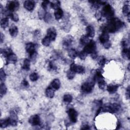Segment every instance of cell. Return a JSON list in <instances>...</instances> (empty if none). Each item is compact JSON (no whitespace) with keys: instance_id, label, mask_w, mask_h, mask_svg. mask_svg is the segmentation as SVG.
<instances>
[{"instance_id":"obj_1","label":"cell","mask_w":130,"mask_h":130,"mask_svg":"<svg viewBox=\"0 0 130 130\" xmlns=\"http://www.w3.org/2000/svg\"><path fill=\"white\" fill-rule=\"evenodd\" d=\"M124 23L117 18H113L109 19L108 23L103 26L101 30L102 32L114 33L118 31L124 26Z\"/></svg>"},{"instance_id":"obj_2","label":"cell","mask_w":130,"mask_h":130,"mask_svg":"<svg viewBox=\"0 0 130 130\" xmlns=\"http://www.w3.org/2000/svg\"><path fill=\"white\" fill-rule=\"evenodd\" d=\"M95 81L96 80L94 76L91 78L89 79V80L82 84L81 88V91L85 93H91L92 91L93 88H94Z\"/></svg>"},{"instance_id":"obj_3","label":"cell","mask_w":130,"mask_h":130,"mask_svg":"<svg viewBox=\"0 0 130 130\" xmlns=\"http://www.w3.org/2000/svg\"><path fill=\"white\" fill-rule=\"evenodd\" d=\"M102 16L106 17L108 19H111L113 18L114 15V10L111 5L105 4L102 10Z\"/></svg>"},{"instance_id":"obj_4","label":"cell","mask_w":130,"mask_h":130,"mask_svg":"<svg viewBox=\"0 0 130 130\" xmlns=\"http://www.w3.org/2000/svg\"><path fill=\"white\" fill-rule=\"evenodd\" d=\"M120 106L117 104L108 103L102 107V111L104 112H109L111 113H117L120 109Z\"/></svg>"},{"instance_id":"obj_5","label":"cell","mask_w":130,"mask_h":130,"mask_svg":"<svg viewBox=\"0 0 130 130\" xmlns=\"http://www.w3.org/2000/svg\"><path fill=\"white\" fill-rule=\"evenodd\" d=\"M84 51L88 54H92L96 52V44L94 41L91 40L88 44H86L83 49Z\"/></svg>"},{"instance_id":"obj_6","label":"cell","mask_w":130,"mask_h":130,"mask_svg":"<svg viewBox=\"0 0 130 130\" xmlns=\"http://www.w3.org/2000/svg\"><path fill=\"white\" fill-rule=\"evenodd\" d=\"M26 49L29 54L31 59H33L36 56L37 52H36V45L33 43H28L26 45Z\"/></svg>"},{"instance_id":"obj_7","label":"cell","mask_w":130,"mask_h":130,"mask_svg":"<svg viewBox=\"0 0 130 130\" xmlns=\"http://www.w3.org/2000/svg\"><path fill=\"white\" fill-rule=\"evenodd\" d=\"M19 7V4L17 1H9L7 4L6 8L7 10L14 12L18 9Z\"/></svg>"},{"instance_id":"obj_8","label":"cell","mask_w":130,"mask_h":130,"mask_svg":"<svg viewBox=\"0 0 130 130\" xmlns=\"http://www.w3.org/2000/svg\"><path fill=\"white\" fill-rule=\"evenodd\" d=\"M70 120L72 123H76L77 121L78 112L73 108H70L67 111Z\"/></svg>"},{"instance_id":"obj_9","label":"cell","mask_w":130,"mask_h":130,"mask_svg":"<svg viewBox=\"0 0 130 130\" xmlns=\"http://www.w3.org/2000/svg\"><path fill=\"white\" fill-rule=\"evenodd\" d=\"M70 70L74 72L75 73L78 74H83L85 72V69L81 66H79L75 63H72L71 65Z\"/></svg>"},{"instance_id":"obj_10","label":"cell","mask_w":130,"mask_h":130,"mask_svg":"<svg viewBox=\"0 0 130 130\" xmlns=\"http://www.w3.org/2000/svg\"><path fill=\"white\" fill-rule=\"evenodd\" d=\"M28 122L33 126H40L41 124L40 118L38 115H34L32 116L30 118Z\"/></svg>"},{"instance_id":"obj_11","label":"cell","mask_w":130,"mask_h":130,"mask_svg":"<svg viewBox=\"0 0 130 130\" xmlns=\"http://www.w3.org/2000/svg\"><path fill=\"white\" fill-rule=\"evenodd\" d=\"M9 118L10 125L13 127H15L17 125L18 121V117L15 112H14V111H12L10 112V117Z\"/></svg>"},{"instance_id":"obj_12","label":"cell","mask_w":130,"mask_h":130,"mask_svg":"<svg viewBox=\"0 0 130 130\" xmlns=\"http://www.w3.org/2000/svg\"><path fill=\"white\" fill-rule=\"evenodd\" d=\"M47 36L52 41H54L56 38V31L54 27H50L47 30Z\"/></svg>"},{"instance_id":"obj_13","label":"cell","mask_w":130,"mask_h":130,"mask_svg":"<svg viewBox=\"0 0 130 130\" xmlns=\"http://www.w3.org/2000/svg\"><path fill=\"white\" fill-rule=\"evenodd\" d=\"M73 41V38L72 37V36H67V37L64 40L63 47L66 49H68L70 48Z\"/></svg>"},{"instance_id":"obj_14","label":"cell","mask_w":130,"mask_h":130,"mask_svg":"<svg viewBox=\"0 0 130 130\" xmlns=\"http://www.w3.org/2000/svg\"><path fill=\"white\" fill-rule=\"evenodd\" d=\"M24 6L26 9L31 11L34 10L35 6V3L34 1L28 0V1H26L25 2Z\"/></svg>"},{"instance_id":"obj_15","label":"cell","mask_w":130,"mask_h":130,"mask_svg":"<svg viewBox=\"0 0 130 130\" xmlns=\"http://www.w3.org/2000/svg\"><path fill=\"white\" fill-rule=\"evenodd\" d=\"M86 36L89 38H93L95 36V28L91 26H89L86 28Z\"/></svg>"},{"instance_id":"obj_16","label":"cell","mask_w":130,"mask_h":130,"mask_svg":"<svg viewBox=\"0 0 130 130\" xmlns=\"http://www.w3.org/2000/svg\"><path fill=\"white\" fill-rule=\"evenodd\" d=\"M17 56L16 55L12 53L6 58V64H15L17 62Z\"/></svg>"},{"instance_id":"obj_17","label":"cell","mask_w":130,"mask_h":130,"mask_svg":"<svg viewBox=\"0 0 130 130\" xmlns=\"http://www.w3.org/2000/svg\"><path fill=\"white\" fill-rule=\"evenodd\" d=\"M119 85L117 84H110L107 85V90L110 94H113L116 92L118 89Z\"/></svg>"},{"instance_id":"obj_18","label":"cell","mask_w":130,"mask_h":130,"mask_svg":"<svg viewBox=\"0 0 130 130\" xmlns=\"http://www.w3.org/2000/svg\"><path fill=\"white\" fill-rule=\"evenodd\" d=\"M99 40L101 43L104 44V43L109 40V34L106 32H102V33L99 36Z\"/></svg>"},{"instance_id":"obj_19","label":"cell","mask_w":130,"mask_h":130,"mask_svg":"<svg viewBox=\"0 0 130 130\" xmlns=\"http://www.w3.org/2000/svg\"><path fill=\"white\" fill-rule=\"evenodd\" d=\"M50 87L52 88L55 91L59 90L61 86V82L59 79H54L52 80L51 84H50Z\"/></svg>"},{"instance_id":"obj_20","label":"cell","mask_w":130,"mask_h":130,"mask_svg":"<svg viewBox=\"0 0 130 130\" xmlns=\"http://www.w3.org/2000/svg\"><path fill=\"white\" fill-rule=\"evenodd\" d=\"M121 55L123 58L126 60H130V49L128 47L123 48L121 52Z\"/></svg>"},{"instance_id":"obj_21","label":"cell","mask_w":130,"mask_h":130,"mask_svg":"<svg viewBox=\"0 0 130 130\" xmlns=\"http://www.w3.org/2000/svg\"><path fill=\"white\" fill-rule=\"evenodd\" d=\"M54 92H55V90L54 89H53L52 88L49 87L47 88L46 89L45 91V94L46 96L49 98H53L54 96Z\"/></svg>"},{"instance_id":"obj_22","label":"cell","mask_w":130,"mask_h":130,"mask_svg":"<svg viewBox=\"0 0 130 130\" xmlns=\"http://www.w3.org/2000/svg\"><path fill=\"white\" fill-rule=\"evenodd\" d=\"M9 33L12 37H16L18 33L17 27L15 26H11L9 28Z\"/></svg>"},{"instance_id":"obj_23","label":"cell","mask_w":130,"mask_h":130,"mask_svg":"<svg viewBox=\"0 0 130 130\" xmlns=\"http://www.w3.org/2000/svg\"><path fill=\"white\" fill-rule=\"evenodd\" d=\"M64 15V12L61 8L57 9L54 12V16L56 20L61 19Z\"/></svg>"},{"instance_id":"obj_24","label":"cell","mask_w":130,"mask_h":130,"mask_svg":"<svg viewBox=\"0 0 130 130\" xmlns=\"http://www.w3.org/2000/svg\"><path fill=\"white\" fill-rule=\"evenodd\" d=\"M78 54V52L76 51V50L74 49H71L69 50L68 55L70 58L72 59H75L77 57Z\"/></svg>"},{"instance_id":"obj_25","label":"cell","mask_w":130,"mask_h":130,"mask_svg":"<svg viewBox=\"0 0 130 130\" xmlns=\"http://www.w3.org/2000/svg\"><path fill=\"white\" fill-rule=\"evenodd\" d=\"M90 39L89 38L86 36V35H83L81 36V37L80 38V44L82 45H84L85 46L86 44H88V43L90 42Z\"/></svg>"},{"instance_id":"obj_26","label":"cell","mask_w":130,"mask_h":130,"mask_svg":"<svg viewBox=\"0 0 130 130\" xmlns=\"http://www.w3.org/2000/svg\"><path fill=\"white\" fill-rule=\"evenodd\" d=\"M10 125L9 118H7L5 119H1L0 121V126L2 128H5Z\"/></svg>"},{"instance_id":"obj_27","label":"cell","mask_w":130,"mask_h":130,"mask_svg":"<svg viewBox=\"0 0 130 130\" xmlns=\"http://www.w3.org/2000/svg\"><path fill=\"white\" fill-rule=\"evenodd\" d=\"M50 6L54 10H57L60 8L61 3L58 1H55L50 2Z\"/></svg>"},{"instance_id":"obj_28","label":"cell","mask_w":130,"mask_h":130,"mask_svg":"<svg viewBox=\"0 0 130 130\" xmlns=\"http://www.w3.org/2000/svg\"><path fill=\"white\" fill-rule=\"evenodd\" d=\"M9 19L8 17H5L2 19L1 21V26L3 28H6L8 26Z\"/></svg>"},{"instance_id":"obj_29","label":"cell","mask_w":130,"mask_h":130,"mask_svg":"<svg viewBox=\"0 0 130 130\" xmlns=\"http://www.w3.org/2000/svg\"><path fill=\"white\" fill-rule=\"evenodd\" d=\"M98 82L99 87L101 90H105L107 89V83L105 81L104 79H102V80H100L98 81Z\"/></svg>"},{"instance_id":"obj_30","label":"cell","mask_w":130,"mask_h":130,"mask_svg":"<svg viewBox=\"0 0 130 130\" xmlns=\"http://www.w3.org/2000/svg\"><path fill=\"white\" fill-rule=\"evenodd\" d=\"M30 61L28 59H25L24 61L23 69L26 71H28L30 69Z\"/></svg>"},{"instance_id":"obj_31","label":"cell","mask_w":130,"mask_h":130,"mask_svg":"<svg viewBox=\"0 0 130 130\" xmlns=\"http://www.w3.org/2000/svg\"><path fill=\"white\" fill-rule=\"evenodd\" d=\"M51 41H52L51 40H50V39L47 36H46V37H45L43 39L42 41V44H43V45L47 47L49 46Z\"/></svg>"},{"instance_id":"obj_32","label":"cell","mask_w":130,"mask_h":130,"mask_svg":"<svg viewBox=\"0 0 130 130\" xmlns=\"http://www.w3.org/2000/svg\"><path fill=\"white\" fill-rule=\"evenodd\" d=\"M130 6L129 5L126 4L122 8V13H123L124 15L128 16V15H130Z\"/></svg>"},{"instance_id":"obj_33","label":"cell","mask_w":130,"mask_h":130,"mask_svg":"<svg viewBox=\"0 0 130 130\" xmlns=\"http://www.w3.org/2000/svg\"><path fill=\"white\" fill-rule=\"evenodd\" d=\"M7 91V89L5 84L4 83H1V89H0V95L1 97L2 98L3 96H4Z\"/></svg>"},{"instance_id":"obj_34","label":"cell","mask_w":130,"mask_h":130,"mask_svg":"<svg viewBox=\"0 0 130 130\" xmlns=\"http://www.w3.org/2000/svg\"><path fill=\"white\" fill-rule=\"evenodd\" d=\"M63 100L64 102L69 104L72 101V100H73V97L69 94H67L64 96Z\"/></svg>"},{"instance_id":"obj_35","label":"cell","mask_w":130,"mask_h":130,"mask_svg":"<svg viewBox=\"0 0 130 130\" xmlns=\"http://www.w3.org/2000/svg\"><path fill=\"white\" fill-rule=\"evenodd\" d=\"M9 17H10V18L13 21H15V22H17L19 20L18 15H17V14H16V13L11 12L10 14V15H9Z\"/></svg>"},{"instance_id":"obj_36","label":"cell","mask_w":130,"mask_h":130,"mask_svg":"<svg viewBox=\"0 0 130 130\" xmlns=\"http://www.w3.org/2000/svg\"><path fill=\"white\" fill-rule=\"evenodd\" d=\"M39 78V76L37 73H35V72H34V73H32L30 75V80L32 81H37Z\"/></svg>"},{"instance_id":"obj_37","label":"cell","mask_w":130,"mask_h":130,"mask_svg":"<svg viewBox=\"0 0 130 130\" xmlns=\"http://www.w3.org/2000/svg\"><path fill=\"white\" fill-rule=\"evenodd\" d=\"M75 74L76 73L70 70L67 72V76L69 79H70V80H72V79H73L74 78L75 76Z\"/></svg>"},{"instance_id":"obj_38","label":"cell","mask_w":130,"mask_h":130,"mask_svg":"<svg viewBox=\"0 0 130 130\" xmlns=\"http://www.w3.org/2000/svg\"><path fill=\"white\" fill-rule=\"evenodd\" d=\"M88 55V54L86 53L84 50H82V51L79 52L78 53V56H79V58H80L81 60H84L86 59V56H87Z\"/></svg>"},{"instance_id":"obj_39","label":"cell","mask_w":130,"mask_h":130,"mask_svg":"<svg viewBox=\"0 0 130 130\" xmlns=\"http://www.w3.org/2000/svg\"><path fill=\"white\" fill-rule=\"evenodd\" d=\"M107 62L106 59L104 56H101L98 61V63L101 66H104Z\"/></svg>"},{"instance_id":"obj_40","label":"cell","mask_w":130,"mask_h":130,"mask_svg":"<svg viewBox=\"0 0 130 130\" xmlns=\"http://www.w3.org/2000/svg\"><path fill=\"white\" fill-rule=\"evenodd\" d=\"M44 19L45 21H46V23H49L50 21H52V14L48 12L46 13L44 16Z\"/></svg>"},{"instance_id":"obj_41","label":"cell","mask_w":130,"mask_h":130,"mask_svg":"<svg viewBox=\"0 0 130 130\" xmlns=\"http://www.w3.org/2000/svg\"><path fill=\"white\" fill-rule=\"evenodd\" d=\"M45 10L44 9H43V8H41L40 9L39 13H38V15H39V17L40 19H43L44 18V16L46 14Z\"/></svg>"},{"instance_id":"obj_42","label":"cell","mask_w":130,"mask_h":130,"mask_svg":"<svg viewBox=\"0 0 130 130\" xmlns=\"http://www.w3.org/2000/svg\"><path fill=\"white\" fill-rule=\"evenodd\" d=\"M50 5V2L49 1H43L42 3L41 6H42V8H43V9H44L45 10H46L49 5Z\"/></svg>"},{"instance_id":"obj_43","label":"cell","mask_w":130,"mask_h":130,"mask_svg":"<svg viewBox=\"0 0 130 130\" xmlns=\"http://www.w3.org/2000/svg\"><path fill=\"white\" fill-rule=\"evenodd\" d=\"M6 77V76L4 71L3 69H1L0 71V78H1V82H3L5 80Z\"/></svg>"},{"instance_id":"obj_44","label":"cell","mask_w":130,"mask_h":130,"mask_svg":"<svg viewBox=\"0 0 130 130\" xmlns=\"http://www.w3.org/2000/svg\"><path fill=\"white\" fill-rule=\"evenodd\" d=\"M48 68L49 70H54L56 69V67L52 62H49L48 66Z\"/></svg>"},{"instance_id":"obj_45","label":"cell","mask_w":130,"mask_h":130,"mask_svg":"<svg viewBox=\"0 0 130 130\" xmlns=\"http://www.w3.org/2000/svg\"><path fill=\"white\" fill-rule=\"evenodd\" d=\"M103 46L105 47V48H106V49H109L111 46V43L110 42V41L109 40V41H107L106 42L104 43V44H103Z\"/></svg>"},{"instance_id":"obj_46","label":"cell","mask_w":130,"mask_h":130,"mask_svg":"<svg viewBox=\"0 0 130 130\" xmlns=\"http://www.w3.org/2000/svg\"><path fill=\"white\" fill-rule=\"evenodd\" d=\"M22 85L25 88H28L29 86V83L26 80H24L22 82Z\"/></svg>"},{"instance_id":"obj_47","label":"cell","mask_w":130,"mask_h":130,"mask_svg":"<svg viewBox=\"0 0 130 130\" xmlns=\"http://www.w3.org/2000/svg\"><path fill=\"white\" fill-rule=\"evenodd\" d=\"M102 14L100 12H98L96 14V17L98 20H100L102 18Z\"/></svg>"},{"instance_id":"obj_48","label":"cell","mask_w":130,"mask_h":130,"mask_svg":"<svg viewBox=\"0 0 130 130\" xmlns=\"http://www.w3.org/2000/svg\"><path fill=\"white\" fill-rule=\"evenodd\" d=\"M126 97L127 99L130 98V86H128L126 91Z\"/></svg>"},{"instance_id":"obj_49","label":"cell","mask_w":130,"mask_h":130,"mask_svg":"<svg viewBox=\"0 0 130 130\" xmlns=\"http://www.w3.org/2000/svg\"><path fill=\"white\" fill-rule=\"evenodd\" d=\"M91 57L93 59H96L97 57H98V54L97 53V52H95L92 53V54H91Z\"/></svg>"},{"instance_id":"obj_50","label":"cell","mask_w":130,"mask_h":130,"mask_svg":"<svg viewBox=\"0 0 130 130\" xmlns=\"http://www.w3.org/2000/svg\"><path fill=\"white\" fill-rule=\"evenodd\" d=\"M82 130H89L90 129V127L89 125H84L83 126L82 128H81Z\"/></svg>"},{"instance_id":"obj_51","label":"cell","mask_w":130,"mask_h":130,"mask_svg":"<svg viewBox=\"0 0 130 130\" xmlns=\"http://www.w3.org/2000/svg\"><path fill=\"white\" fill-rule=\"evenodd\" d=\"M4 40V36L1 33V43H2Z\"/></svg>"},{"instance_id":"obj_52","label":"cell","mask_w":130,"mask_h":130,"mask_svg":"<svg viewBox=\"0 0 130 130\" xmlns=\"http://www.w3.org/2000/svg\"><path fill=\"white\" fill-rule=\"evenodd\" d=\"M120 126H121V124H120V122H119V121H118L117 122V129H119V128L120 127Z\"/></svg>"}]
</instances>
